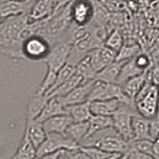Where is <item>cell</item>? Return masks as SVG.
Here are the masks:
<instances>
[{
	"instance_id": "6da1fadb",
	"label": "cell",
	"mask_w": 159,
	"mask_h": 159,
	"mask_svg": "<svg viewBox=\"0 0 159 159\" xmlns=\"http://www.w3.org/2000/svg\"><path fill=\"white\" fill-rule=\"evenodd\" d=\"M81 146H94L112 154L124 155L129 151V143L114 130L109 127L104 130L98 131L81 143Z\"/></svg>"
},
{
	"instance_id": "7a4b0ae2",
	"label": "cell",
	"mask_w": 159,
	"mask_h": 159,
	"mask_svg": "<svg viewBox=\"0 0 159 159\" xmlns=\"http://www.w3.org/2000/svg\"><path fill=\"white\" fill-rule=\"evenodd\" d=\"M138 114L148 119H153L159 113V88L150 81L146 82L134 98Z\"/></svg>"
},
{
	"instance_id": "3957f363",
	"label": "cell",
	"mask_w": 159,
	"mask_h": 159,
	"mask_svg": "<svg viewBox=\"0 0 159 159\" xmlns=\"http://www.w3.org/2000/svg\"><path fill=\"white\" fill-rule=\"evenodd\" d=\"M108 99H119L123 103L135 107L134 102L129 99L123 93L122 87L120 84L116 83H106L96 80L91 96L89 98V102L108 101Z\"/></svg>"
},
{
	"instance_id": "277c9868",
	"label": "cell",
	"mask_w": 159,
	"mask_h": 159,
	"mask_svg": "<svg viewBox=\"0 0 159 159\" xmlns=\"http://www.w3.org/2000/svg\"><path fill=\"white\" fill-rule=\"evenodd\" d=\"M135 113H137L135 107L122 102L117 111L111 116L113 129L128 143L133 140L132 117Z\"/></svg>"
},
{
	"instance_id": "5b68a950",
	"label": "cell",
	"mask_w": 159,
	"mask_h": 159,
	"mask_svg": "<svg viewBox=\"0 0 159 159\" xmlns=\"http://www.w3.org/2000/svg\"><path fill=\"white\" fill-rule=\"evenodd\" d=\"M53 46L50 40L42 35H33L22 44L24 59L31 61H44Z\"/></svg>"
},
{
	"instance_id": "8992f818",
	"label": "cell",
	"mask_w": 159,
	"mask_h": 159,
	"mask_svg": "<svg viewBox=\"0 0 159 159\" xmlns=\"http://www.w3.org/2000/svg\"><path fill=\"white\" fill-rule=\"evenodd\" d=\"M80 147V144L69 138L66 134L47 133L46 140L37 148V157L61 150H74Z\"/></svg>"
},
{
	"instance_id": "52a82bcc",
	"label": "cell",
	"mask_w": 159,
	"mask_h": 159,
	"mask_svg": "<svg viewBox=\"0 0 159 159\" xmlns=\"http://www.w3.org/2000/svg\"><path fill=\"white\" fill-rule=\"evenodd\" d=\"M71 50L72 43L68 40L54 44L48 56L43 61L47 65V70L58 73L68 63Z\"/></svg>"
},
{
	"instance_id": "ba28073f",
	"label": "cell",
	"mask_w": 159,
	"mask_h": 159,
	"mask_svg": "<svg viewBox=\"0 0 159 159\" xmlns=\"http://www.w3.org/2000/svg\"><path fill=\"white\" fill-rule=\"evenodd\" d=\"M72 23L77 26H88L93 17V7L89 0H73L70 3Z\"/></svg>"
},
{
	"instance_id": "9c48e42d",
	"label": "cell",
	"mask_w": 159,
	"mask_h": 159,
	"mask_svg": "<svg viewBox=\"0 0 159 159\" xmlns=\"http://www.w3.org/2000/svg\"><path fill=\"white\" fill-rule=\"evenodd\" d=\"M96 80H89V81H84L80 86L74 89L71 93L64 97H58L61 99L64 107L74 106V104L83 103L89 102V98L91 96L92 89Z\"/></svg>"
},
{
	"instance_id": "30bf717a",
	"label": "cell",
	"mask_w": 159,
	"mask_h": 159,
	"mask_svg": "<svg viewBox=\"0 0 159 159\" xmlns=\"http://www.w3.org/2000/svg\"><path fill=\"white\" fill-rule=\"evenodd\" d=\"M36 0H28V1L20 2L15 0H8L0 6V15L2 19L9 17L20 16V15H29Z\"/></svg>"
},
{
	"instance_id": "8fae6325",
	"label": "cell",
	"mask_w": 159,
	"mask_h": 159,
	"mask_svg": "<svg viewBox=\"0 0 159 159\" xmlns=\"http://www.w3.org/2000/svg\"><path fill=\"white\" fill-rule=\"evenodd\" d=\"M89 53H91L93 64L97 73L102 71L107 65L116 61V57H117V53L116 51H113L112 49L107 47L106 45H102V46L93 50Z\"/></svg>"
},
{
	"instance_id": "7c38bea8",
	"label": "cell",
	"mask_w": 159,
	"mask_h": 159,
	"mask_svg": "<svg viewBox=\"0 0 159 159\" xmlns=\"http://www.w3.org/2000/svg\"><path fill=\"white\" fill-rule=\"evenodd\" d=\"M89 102V109L93 116H112L117 111L122 102L119 99H108V101H93Z\"/></svg>"
},
{
	"instance_id": "4fadbf2b",
	"label": "cell",
	"mask_w": 159,
	"mask_h": 159,
	"mask_svg": "<svg viewBox=\"0 0 159 159\" xmlns=\"http://www.w3.org/2000/svg\"><path fill=\"white\" fill-rule=\"evenodd\" d=\"M72 117L68 113L61 114L47 119L46 121L43 122L44 129L47 133H60V134H66L68 127L73 123Z\"/></svg>"
},
{
	"instance_id": "5bb4252c",
	"label": "cell",
	"mask_w": 159,
	"mask_h": 159,
	"mask_svg": "<svg viewBox=\"0 0 159 159\" xmlns=\"http://www.w3.org/2000/svg\"><path fill=\"white\" fill-rule=\"evenodd\" d=\"M54 13V0H36L29 14L30 22L41 21Z\"/></svg>"
},
{
	"instance_id": "9a60e30c",
	"label": "cell",
	"mask_w": 159,
	"mask_h": 159,
	"mask_svg": "<svg viewBox=\"0 0 159 159\" xmlns=\"http://www.w3.org/2000/svg\"><path fill=\"white\" fill-rule=\"evenodd\" d=\"M66 113H67L66 107H64L61 99L58 97H52L49 98V101L46 106H45L42 113L36 119V121L43 123L49 118L57 116H61V114H66Z\"/></svg>"
},
{
	"instance_id": "2e32d148",
	"label": "cell",
	"mask_w": 159,
	"mask_h": 159,
	"mask_svg": "<svg viewBox=\"0 0 159 159\" xmlns=\"http://www.w3.org/2000/svg\"><path fill=\"white\" fill-rule=\"evenodd\" d=\"M148 70L144 73L138 75L136 77L129 79L128 81H126L121 86L123 93H125V96L129 99H131V101L134 102V98L137 96V93L140 92V89L148 81Z\"/></svg>"
},
{
	"instance_id": "e0dca14e",
	"label": "cell",
	"mask_w": 159,
	"mask_h": 159,
	"mask_svg": "<svg viewBox=\"0 0 159 159\" xmlns=\"http://www.w3.org/2000/svg\"><path fill=\"white\" fill-rule=\"evenodd\" d=\"M49 98H50L45 94L38 93H35V96L31 98L27 107V124L36 121V119L42 113Z\"/></svg>"
},
{
	"instance_id": "ac0fdd59",
	"label": "cell",
	"mask_w": 159,
	"mask_h": 159,
	"mask_svg": "<svg viewBox=\"0 0 159 159\" xmlns=\"http://www.w3.org/2000/svg\"><path fill=\"white\" fill-rule=\"evenodd\" d=\"M126 61H114L113 63L107 65V67H104L102 71H99L97 76L96 80L106 83H116L117 79L120 74L121 68L123 64Z\"/></svg>"
},
{
	"instance_id": "d6986e66",
	"label": "cell",
	"mask_w": 159,
	"mask_h": 159,
	"mask_svg": "<svg viewBox=\"0 0 159 159\" xmlns=\"http://www.w3.org/2000/svg\"><path fill=\"white\" fill-rule=\"evenodd\" d=\"M66 111L72 117L74 122H84L89 121L93 114L89 109V102H83L66 107Z\"/></svg>"
},
{
	"instance_id": "ffe728a7",
	"label": "cell",
	"mask_w": 159,
	"mask_h": 159,
	"mask_svg": "<svg viewBox=\"0 0 159 159\" xmlns=\"http://www.w3.org/2000/svg\"><path fill=\"white\" fill-rule=\"evenodd\" d=\"M149 124H150V119L143 117L138 114V112L134 114L132 117L133 140L149 138Z\"/></svg>"
},
{
	"instance_id": "44dd1931",
	"label": "cell",
	"mask_w": 159,
	"mask_h": 159,
	"mask_svg": "<svg viewBox=\"0 0 159 159\" xmlns=\"http://www.w3.org/2000/svg\"><path fill=\"white\" fill-rule=\"evenodd\" d=\"M25 130L27 131L30 140L32 141L33 145L36 148L41 145L47 138V132L44 129L43 123L41 122L34 121L32 123H28L26 124Z\"/></svg>"
},
{
	"instance_id": "7402d4cb",
	"label": "cell",
	"mask_w": 159,
	"mask_h": 159,
	"mask_svg": "<svg viewBox=\"0 0 159 159\" xmlns=\"http://www.w3.org/2000/svg\"><path fill=\"white\" fill-rule=\"evenodd\" d=\"M76 72L79 75H81L84 79V81L96 80V76L98 73L93 64L91 53H88L86 56L78 63V65L76 66Z\"/></svg>"
},
{
	"instance_id": "603a6c76",
	"label": "cell",
	"mask_w": 159,
	"mask_h": 159,
	"mask_svg": "<svg viewBox=\"0 0 159 159\" xmlns=\"http://www.w3.org/2000/svg\"><path fill=\"white\" fill-rule=\"evenodd\" d=\"M109 127H112V117L111 116H93L89 120V131L87 134L88 137L98 131L104 130Z\"/></svg>"
},
{
	"instance_id": "cb8c5ba5",
	"label": "cell",
	"mask_w": 159,
	"mask_h": 159,
	"mask_svg": "<svg viewBox=\"0 0 159 159\" xmlns=\"http://www.w3.org/2000/svg\"><path fill=\"white\" fill-rule=\"evenodd\" d=\"M88 131H89V121L73 122L68 127L66 131V135L81 145V143L87 137Z\"/></svg>"
},
{
	"instance_id": "d4e9b609",
	"label": "cell",
	"mask_w": 159,
	"mask_h": 159,
	"mask_svg": "<svg viewBox=\"0 0 159 159\" xmlns=\"http://www.w3.org/2000/svg\"><path fill=\"white\" fill-rule=\"evenodd\" d=\"M144 72L145 71H142V70L136 65L135 61H134V58H132V59L128 60V61H126L123 64L116 84L122 86V84L126 81H128L129 79H131L133 77H136V76H138V75H140Z\"/></svg>"
},
{
	"instance_id": "484cf974",
	"label": "cell",
	"mask_w": 159,
	"mask_h": 159,
	"mask_svg": "<svg viewBox=\"0 0 159 159\" xmlns=\"http://www.w3.org/2000/svg\"><path fill=\"white\" fill-rule=\"evenodd\" d=\"M37 157V148L33 145L30 140L27 131L25 130L22 142L18 148V151L15 155V159H35Z\"/></svg>"
},
{
	"instance_id": "4316f807",
	"label": "cell",
	"mask_w": 159,
	"mask_h": 159,
	"mask_svg": "<svg viewBox=\"0 0 159 159\" xmlns=\"http://www.w3.org/2000/svg\"><path fill=\"white\" fill-rule=\"evenodd\" d=\"M83 82H84L83 77L76 72V74H75L71 79L68 80L66 83H64L63 84H61V86L55 89V91L49 96V98L66 96L69 93H71L74 89H76L78 86H80Z\"/></svg>"
},
{
	"instance_id": "83f0119b",
	"label": "cell",
	"mask_w": 159,
	"mask_h": 159,
	"mask_svg": "<svg viewBox=\"0 0 159 159\" xmlns=\"http://www.w3.org/2000/svg\"><path fill=\"white\" fill-rule=\"evenodd\" d=\"M139 53H141V50L136 42L129 43L128 41H124L123 46L117 53L116 60L117 61H128L137 56Z\"/></svg>"
},
{
	"instance_id": "f1b7e54d",
	"label": "cell",
	"mask_w": 159,
	"mask_h": 159,
	"mask_svg": "<svg viewBox=\"0 0 159 159\" xmlns=\"http://www.w3.org/2000/svg\"><path fill=\"white\" fill-rule=\"evenodd\" d=\"M75 74H76V67L73 66V65H71V64H68L67 63L58 72V74H57V79H56V82H55V84L53 86V88L50 89V92L46 94V96L49 97L50 94H51L58 87H60L64 83H66L68 80H70V79H71L74 76Z\"/></svg>"
},
{
	"instance_id": "f546056e",
	"label": "cell",
	"mask_w": 159,
	"mask_h": 159,
	"mask_svg": "<svg viewBox=\"0 0 159 159\" xmlns=\"http://www.w3.org/2000/svg\"><path fill=\"white\" fill-rule=\"evenodd\" d=\"M82 150L87 154L89 159H118L122 155L112 154L94 146H81Z\"/></svg>"
},
{
	"instance_id": "4dcf8cb0",
	"label": "cell",
	"mask_w": 159,
	"mask_h": 159,
	"mask_svg": "<svg viewBox=\"0 0 159 159\" xmlns=\"http://www.w3.org/2000/svg\"><path fill=\"white\" fill-rule=\"evenodd\" d=\"M124 44V39L122 37L121 33L118 31V30L114 29L109 33L106 40H104L103 45H106L107 47L112 49L113 51H116V53L119 52V50L121 49V47Z\"/></svg>"
},
{
	"instance_id": "1f68e13d",
	"label": "cell",
	"mask_w": 159,
	"mask_h": 159,
	"mask_svg": "<svg viewBox=\"0 0 159 159\" xmlns=\"http://www.w3.org/2000/svg\"><path fill=\"white\" fill-rule=\"evenodd\" d=\"M129 147L132 148V149H135V150H137L139 152L150 154V155L154 156V154H153V140H151L150 138L133 140L129 143Z\"/></svg>"
},
{
	"instance_id": "d6a6232c",
	"label": "cell",
	"mask_w": 159,
	"mask_h": 159,
	"mask_svg": "<svg viewBox=\"0 0 159 159\" xmlns=\"http://www.w3.org/2000/svg\"><path fill=\"white\" fill-rule=\"evenodd\" d=\"M134 61H135L136 65L142 70V71H147L153 64L152 59L149 57L147 54L143 52L139 53L137 56L134 57Z\"/></svg>"
},
{
	"instance_id": "836d02e7",
	"label": "cell",
	"mask_w": 159,
	"mask_h": 159,
	"mask_svg": "<svg viewBox=\"0 0 159 159\" xmlns=\"http://www.w3.org/2000/svg\"><path fill=\"white\" fill-rule=\"evenodd\" d=\"M149 138L153 141L159 140V116L150 119V124H149Z\"/></svg>"
},
{
	"instance_id": "e575fe53",
	"label": "cell",
	"mask_w": 159,
	"mask_h": 159,
	"mask_svg": "<svg viewBox=\"0 0 159 159\" xmlns=\"http://www.w3.org/2000/svg\"><path fill=\"white\" fill-rule=\"evenodd\" d=\"M148 80L153 84L159 88V65L152 64V66L148 70Z\"/></svg>"
},
{
	"instance_id": "d590c367",
	"label": "cell",
	"mask_w": 159,
	"mask_h": 159,
	"mask_svg": "<svg viewBox=\"0 0 159 159\" xmlns=\"http://www.w3.org/2000/svg\"><path fill=\"white\" fill-rule=\"evenodd\" d=\"M126 156H127V159H159L156 156L139 152V151L135 150V149H132V148H129V151L126 153Z\"/></svg>"
},
{
	"instance_id": "8d00e7d4",
	"label": "cell",
	"mask_w": 159,
	"mask_h": 159,
	"mask_svg": "<svg viewBox=\"0 0 159 159\" xmlns=\"http://www.w3.org/2000/svg\"><path fill=\"white\" fill-rule=\"evenodd\" d=\"M61 151H57V152H54V153L46 154V155L36 157L35 159H59V156H60V153H61Z\"/></svg>"
},
{
	"instance_id": "74e56055",
	"label": "cell",
	"mask_w": 159,
	"mask_h": 159,
	"mask_svg": "<svg viewBox=\"0 0 159 159\" xmlns=\"http://www.w3.org/2000/svg\"><path fill=\"white\" fill-rule=\"evenodd\" d=\"M153 154L159 158V140L153 141Z\"/></svg>"
},
{
	"instance_id": "f35d334b",
	"label": "cell",
	"mask_w": 159,
	"mask_h": 159,
	"mask_svg": "<svg viewBox=\"0 0 159 159\" xmlns=\"http://www.w3.org/2000/svg\"><path fill=\"white\" fill-rule=\"evenodd\" d=\"M6 1H8V0H0V6H1V5H2L3 3H5Z\"/></svg>"
},
{
	"instance_id": "ab89813d",
	"label": "cell",
	"mask_w": 159,
	"mask_h": 159,
	"mask_svg": "<svg viewBox=\"0 0 159 159\" xmlns=\"http://www.w3.org/2000/svg\"><path fill=\"white\" fill-rule=\"evenodd\" d=\"M15 1H20V2H24V1H28V0H15Z\"/></svg>"
},
{
	"instance_id": "60d3db41",
	"label": "cell",
	"mask_w": 159,
	"mask_h": 159,
	"mask_svg": "<svg viewBox=\"0 0 159 159\" xmlns=\"http://www.w3.org/2000/svg\"><path fill=\"white\" fill-rule=\"evenodd\" d=\"M2 20H3V19H2V17H1V15H0V23L2 22Z\"/></svg>"
},
{
	"instance_id": "b9f144b4",
	"label": "cell",
	"mask_w": 159,
	"mask_h": 159,
	"mask_svg": "<svg viewBox=\"0 0 159 159\" xmlns=\"http://www.w3.org/2000/svg\"><path fill=\"white\" fill-rule=\"evenodd\" d=\"M158 116H159V113H158Z\"/></svg>"
}]
</instances>
